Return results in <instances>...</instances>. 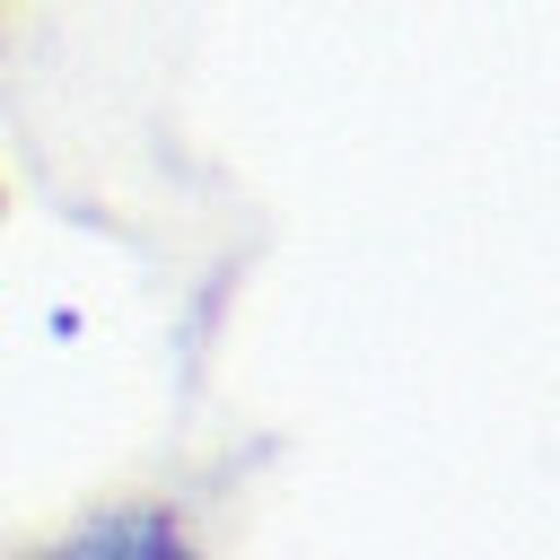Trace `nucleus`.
<instances>
[{"instance_id":"1","label":"nucleus","mask_w":560,"mask_h":560,"mask_svg":"<svg viewBox=\"0 0 560 560\" xmlns=\"http://www.w3.org/2000/svg\"><path fill=\"white\" fill-rule=\"evenodd\" d=\"M44 560H192V542L166 525V516H96V525H79L61 551H44Z\"/></svg>"}]
</instances>
